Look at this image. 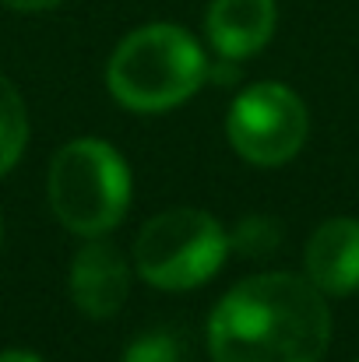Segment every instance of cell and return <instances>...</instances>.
<instances>
[{"label": "cell", "instance_id": "obj_1", "mask_svg": "<svg viewBox=\"0 0 359 362\" xmlns=\"http://www.w3.org/2000/svg\"><path fill=\"white\" fill-rule=\"evenodd\" d=\"M331 310L310 278L253 274L226 292L208 320L215 362H321Z\"/></svg>", "mask_w": 359, "mask_h": 362}, {"label": "cell", "instance_id": "obj_2", "mask_svg": "<svg viewBox=\"0 0 359 362\" xmlns=\"http://www.w3.org/2000/svg\"><path fill=\"white\" fill-rule=\"evenodd\" d=\"M208 78V60L190 32L176 25H144L117 46L106 85L120 106L162 113L187 103Z\"/></svg>", "mask_w": 359, "mask_h": 362}, {"label": "cell", "instance_id": "obj_3", "mask_svg": "<svg viewBox=\"0 0 359 362\" xmlns=\"http://www.w3.org/2000/svg\"><path fill=\"white\" fill-rule=\"evenodd\" d=\"M50 208L78 236H106L130 204V169L106 141H71L50 162Z\"/></svg>", "mask_w": 359, "mask_h": 362}, {"label": "cell", "instance_id": "obj_4", "mask_svg": "<svg viewBox=\"0 0 359 362\" xmlns=\"http://www.w3.org/2000/svg\"><path fill=\"white\" fill-rule=\"evenodd\" d=\"M229 236L198 208H173L141 226L134 240V264L144 281L169 292L205 285L226 260Z\"/></svg>", "mask_w": 359, "mask_h": 362}, {"label": "cell", "instance_id": "obj_5", "mask_svg": "<svg viewBox=\"0 0 359 362\" xmlns=\"http://www.w3.org/2000/svg\"><path fill=\"white\" fill-rule=\"evenodd\" d=\"M226 130L239 158L253 165H282L303 148L310 117L292 88L264 81L246 88L233 103Z\"/></svg>", "mask_w": 359, "mask_h": 362}, {"label": "cell", "instance_id": "obj_6", "mask_svg": "<svg viewBox=\"0 0 359 362\" xmlns=\"http://www.w3.org/2000/svg\"><path fill=\"white\" fill-rule=\"evenodd\" d=\"M127 292H130V267L123 253L103 236H89V243L74 253V264H71L74 306L92 320H106L120 313V306L127 303Z\"/></svg>", "mask_w": 359, "mask_h": 362}, {"label": "cell", "instance_id": "obj_7", "mask_svg": "<svg viewBox=\"0 0 359 362\" xmlns=\"http://www.w3.org/2000/svg\"><path fill=\"white\" fill-rule=\"evenodd\" d=\"M307 278L324 296H349L359 288V222L331 218L324 222L303 253Z\"/></svg>", "mask_w": 359, "mask_h": 362}, {"label": "cell", "instance_id": "obj_8", "mask_svg": "<svg viewBox=\"0 0 359 362\" xmlns=\"http://www.w3.org/2000/svg\"><path fill=\"white\" fill-rule=\"evenodd\" d=\"M275 18V0H212L205 25L212 46L226 60H243L268 46Z\"/></svg>", "mask_w": 359, "mask_h": 362}, {"label": "cell", "instance_id": "obj_9", "mask_svg": "<svg viewBox=\"0 0 359 362\" xmlns=\"http://www.w3.org/2000/svg\"><path fill=\"white\" fill-rule=\"evenodd\" d=\"M28 141V113L18 88L0 74V176L21 158Z\"/></svg>", "mask_w": 359, "mask_h": 362}, {"label": "cell", "instance_id": "obj_10", "mask_svg": "<svg viewBox=\"0 0 359 362\" xmlns=\"http://www.w3.org/2000/svg\"><path fill=\"white\" fill-rule=\"evenodd\" d=\"M123 362H183L180 338L169 331H148L134 338L123 352Z\"/></svg>", "mask_w": 359, "mask_h": 362}, {"label": "cell", "instance_id": "obj_11", "mask_svg": "<svg viewBox=\"0 0 359 362\" xmlns=\"http://www.w3.org/2000/svg\"><path fill=\"white\" fill-rule=\"evenodd\" d=\"M275 240H278L275 222H268V218L253 215V218H246V222L237 229V236L229 240V246L237 243L243 253H264V250H271V246H275Z\"/></svg>", "mask_w": 359, "mask_h": 362}, {"label": "cell", "instance_id": "obj_12", "mask_svg": "<svg viewBox=\"0 0 359 362\" xmlns=\"http://www.w3.org/2000/svg\"><path fill=\"white\" fill-rule=\"evenodd\" d=\"M4 7H11V11H50V7H57L60 0H0Z\"/></svg>", "mask_w": 359, "mask_h": 362}, {"label": "cell", "instance_id": "obj_13", "mask_svg": "<svg viewBox=\"0 0 359 362\" xmlns=\"http://www.w3.org/2000/svg\"><path fill=\"white\" fill-rule=\"evenodd\" d=\"M0 362H42L35 352H25V349H11V352H0Z\"/></svg>", "mask_w": 359, "mask_h": 362}, {"label": "cell", "instance_id": "obj_14", "mask_svg": "<svg viewBox=\"0 0 359 362\" xmlns=\"http://www.w3.org/2000/svg\"><path fill=\"white\" fill-rule=\"evenodd\" d=\"M212 74H215V81H237V67L233 64H219Z\"/></svg>", "mask_w": 359, "mask_h": 362}, {"label": "cell", "instance_id": "obj_15", "mask_svg": "<svg viewBox=\"0 0 359 362\" xmlns=\"http://www.w3.org/2000/svg\"><path fill=\"white\" fill-rule=\"evenodd\" d=\"M0 236H4V226H0Z\"/></svg>", "mask_w": 359, "mask_h": 362}]
</instances>
